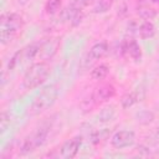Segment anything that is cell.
Instances as JSON below:
<instances>
[{
  "label": "cell",
  "instance_id": "obj_12",
  "mask_svg": "<svg viewBox=\"0 0 159 159\" xmlns=\"http://www.w3.org/2000/svg\"><path fill=\"white\" fill-rule=\"evenodd\" d=\"M138 34L142 39H150L155 34V27L152 21L145 20L138 26Z\"/></svg>",
  "mask_w": 159,
  "mask_h": 159
},
{
  "label": "cell",
  "instance_id": "obj_16",
  "mask_svg": "<svg viewBox=\"0 0 159 159\" xmlns=\"http://www.w3.org/2000/svg\"><path fill=\"white\" fill-rule=\"evenodd\" d=\"M113 2H114V0H98L96 6L93 7V12L94 14H104L112 7Z\"/></svg>",
  "mask_w": 159,
  "mask_h": 159
},
{
  "label": "cell",
  "instance_id": "obj_15",
  "mask_svg": "<svg viewBox=\"0 0 159 159\" xmlns=\"http://www.w3.org/2000/svg\"><path fill=\"white\" fill-rule=\"evenodd\" d=\"M109 72V67L106 65V63H101L98 66H96L92 71H91V77L93 80H103Z\"/></svg>",
  "mask_w": 159,
  "mask_h": 159
},
{
  "label": "cell",
  "instance_id": "obj_22",
  "mask_svg": "<svg viewBox=\"0 0 159 159\" xmlns=\"http://www.w3.org/2000/svg\"><path fill=\"white\" fill-rule=\"evenodd\" d=\"M158 66H159V57H158Z\"/></svg>",
  "mask_w": 159,
  "mask_h": 159
},
{
  "label": "cell",
  "instance_id": "obj_5",
  "mask_svg": "<svg viewBox=\"0 0 159 159\" xmlns=\"http://www.w3.org/2000/svg\"><path fill=\"white\" fill-rule=\"evenodd\" d=\"M135 142V134L133 130H118L111 138V144L116 149H123L133 145Z\"/></svg>",
  "mask_w": 159,
  "mask_h": 159
},
{
  "label": "cell",
  "instance_id": "obj_7",
  "mask_svg": "<svg viewBox=\"0 0 159 159\" xmlns=\"http://www.w3.org/2000/svg\"><path fill=\"white\" fill-rule=\"evenodd\" d=\"M60 46V39L58 37H55V39H50L45 42H41L39 43V55H37V58H41V60H47L50 57H52L57 48Z\"/></svg>",
  "mask_w": 159,
  "mask_h": 159
},
{
  "label": "cell",
  "instance_id": "obj_20",
  "mask_svg": "<svg viewBox=\"0 0 159 159\" xmlns=\"http://www.w3.org/2000/svg\"><path fill=\"white\" fill-rule=\"evenodd\" d=\"M19 1H20V2H21V4H25V2H27V1H29V0H19Z\"/></svg>",
  "mask_w": 159,
  "mask_h": 159
},
{
  "label": "cell",
  "instance_id": "obj_19",
  "mask_svg": "<svg viewBox=\"0 0 159 159\" xmlns=\"http://www.w3.org/2000/svg\"><path fill=\"white\" fill-rule=\"evenodd\" d=\"M0 122H1V130L4 132V130L6 129L7 123H10V119H7V114H6V113H1V119H0Z\"/></svg>",
  "mask_w": 159,
  "mask_h": 159
},
{
  "label": "cell",
  "instance_id": "obj_9",
  "mask_svg": "<svg viewBox=\"0 0 159 159\" xmlns=\"http://www.w3.org/2000/svg\"><path fill=\"white\" fill-rule=\"evenodd\" d=\"M122 48H123V52L127 53L134 61H139L142 58V48L135 40H133V39L125 40L122 45Z\"/></svg>",
  "mask_w": 159,
  "mask_h": 159
},
{
  "label": "cell",
  "instance_id": "obj_21",
  "mask_svg": "<svg viewBox=\"0 0 159 159\" xmlns=\"http://www.w3.org/2000/svg\"><path fill=\"white\" fill-rule=\"evenodd\" d=\"M153 2H157V4H159V0H152Z\"/></svg>",
  "mask_w": 159,
  "mask_h": 159
},
{
  "label": "cell",
  "instance_id": "obj_6",
  "mask_svg": "<svg viewBox=\"0 0 159 159\" xmlns=\"http://www.w3.org/2000/svg\"><path fill=\"white\" fill-rule=\"evenodd\" d=\"M114 94H116L114 86L111 83H103L94 89V92L92 94V101L94 104H99V103H103V102L111 99Z\"/></svg>",
  "mask_w": 159,
  "mask_h": 159
},
{
  "label": "cell",
  "instance_id": "obj_2",
  "mask_svg": "<svg viewBox=\"0 0 159 159\" xmlns=\"http://www.w3.org/2000/svg\"><path fill=\"white\" fill-rule=\"evenodd\" d=\"M50 71H51V66L46 61H40L31 65L24 75V78H22L24 87L27 89L39 87L47 80Z\"/></svg>",
  "mask_w": 159,
  "mask_h": 159
},
{
  "label": "cell",
  "instance_id": "obj_4",
  "mask_svg": "<svg viewBox=\"0 0 159 159\" xmlns=\"http://www.w3.org/2000/svg\"><path fill=\"white\" fill-rule=\"evenodd\" d=\"M48 127H41L39 128L31 137H27L24 143L21 144V148H20V152L22 154H26V153H30L32 150H35L36 148L41 147L46 139H47V135H48Z\"/></svg>",
  "mask_w": 159,
  "mask_h": 159
},
{
  "label": "cell",
  "instance_id": "obj_13",
  "mask_svg": "<svg viewBox=\"0 0 159 159\" xmlns=\"http://www.w3.org/2000/svg\"><path fill=\"white\" fill-rule=\"evenodd\" d=\"M137 10H138L139 16H140L142 19H144V20H152V19H154L155 15H157V10H154L152 6H149L148 4H144V2L140 4Z\"/></svg>",
  "mask_w": 159,
  "mask_h": 159
},
{
  "label": "cell",
  "instance_id": "obj_3",
  "mask_svg": "<svg viewBox=\"0 0 159 159\" xmlns=\"http://www.w3.org/2000/svg\"><path fill=\"white\" fill-rule=\"evenodd\" d=\"M57 97H58V89L55 84H50V86L45 87L35 97V99L29 109V113L31 116H37V114L46 112L55 104Z\"/></svg>",
  "mask_w": 159,
  "mask_h": 159
},
{
  "label": "cell",
  "instance_id": "obj_17",
  "mask_svg": "<svg viewBox=\"0 0 159 159\" xmlns=\"http://www.w3.org/2000/svg\"><path fill=\"white\" fill-rule=\"evenodd\" d=\"M137 120L140 124H149L154 120V114L150 111H140L139 113H137Z\"/></svg>",
  "mask_w": 159,
  "mask_h": 159
},
{
  "label": "cell",
  "instance_id": "obj_1",
  "mask_svg": "<svg viewBox=\"0 0 159 159\" xmlns=\"http://www.w3.org/2000/svg\"><path fill=\"white\" fill-rule=\"evenodd\" d=\"M24 26V19L16 12L2 14L0 17V41L2 45L10 43Z\"/></svg>",
  "mask_w": 159,
  "mask_h": 159
},
{
  "label": "cell",
  "instance_id": "obj_14",
  "mask_svg": "<svg viewBox=\"0 0 159 159\" xmlns=\"http://www.w3.org/2000/svg\"><path fill=\"white\" fill-rule=\"evenodd\" d=\"M114 116H116L114 106H107V107L101 109V112L98 114V120L102 122V123H106V122L112 120L114 118Z\"/></svg>",
  "mask_w": 159,
  "mask_h": 159
},
{
  "label": "cell",
  "instance_id": "obj_10",
  "mask_svg": "<svg viewBox=\"0 0 159 159\" xmlns=\"http://www.w3.org/2000/svg\"><path fill=\"white\" fill-rule=\"evenodd\" d=\"M108 52V45L107 42L102 41V42H97L96 45H93L88 52V58H91L89 62H94L98 61L101 58H103Z\"/></svg>",
  "mask_w": 159,
  "mask_h": 159
},
{
  "label": "cell",
  "instance_id": "obj_8",
  "mask_svg": "<svg viewBox=\"0 0 159 159\" xmlns=\"http://www.w3.org/2000/svg\"><path fill=\"white\" fill-rule=\"evenodd\" d=\"M82 143V138L81 137H73L71 139H67L62 147H61V157L65 159H72L77 155L80 147Z\"/></svg>",
  "mask_w": 159,
  "mask_h": 159
},
{
  "label": "cell",
  "instance_id": "obj_11",
  "mask_svg": "<svg viewBox=\"0 0 159 159\" xmlns=\"http://www.w3.org/2000/svg\"><path fill=\"white\" fill-rule=\"evenodd\" d=\"M143 97H144V96H140L138 89H137V91H133V92H128V93H125V94L122 97V99H120L122 108L127 109V108H129V107L134 106L137 102L142 101V98H143Z\"/></svg>",
  "mask_w": 159,
  "mask_h": 159
},
{
  "label": "cell",
  "instance_id": "obj_18",
  "mask_svg": "<svg viewBox=\"0 0 159 159\" xmlns=\"http://www.w3.org/2000/svg\"><path fill=\"white\" fill-rule=\"evenodd\" d=\"M61 4H62V0H47L46 4H45V11L46 14H56L60 7H61Z\"/></svg>",
  "mask_w": 159,
  "mask_h": 159
}]
</instances>
